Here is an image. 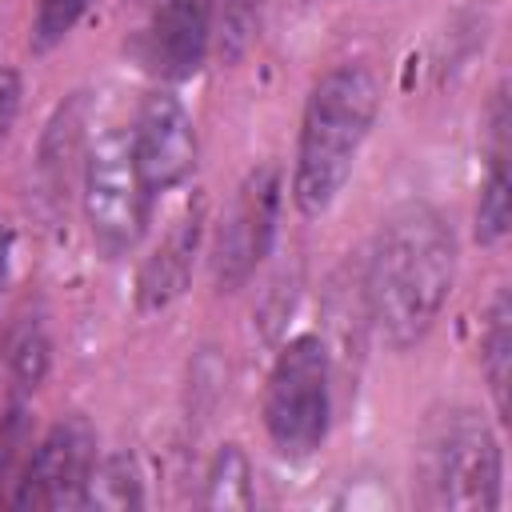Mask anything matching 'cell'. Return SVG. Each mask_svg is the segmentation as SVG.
<instances>
[{
	"instance_id": "cell-8",
	"label": "cell",
	"mask_w": 512,
	"mask_h": 512,
	"mask_svg": "<svg viewBox=\"0 0 512 512\" xmlns=\"http://www.w3.org/2000/svg\"><path fill=\"white\" fill-rule=\"evenodd\" d=\"M132 160L152 196L176 192L196 168V124L172 88H152L140 96L128 128Z\"/></svg>"
},
{
	"instance_id": "cell-19",
	"label": "cell",
	"mask_w": 512,
	"mask_h": 512,
	"mask_svg": "<svg viewBox=\"0 0 512 512\" xmlns=\"http://www.w3.org/2000/svg\"><path fill=\"white\" fill-rule=\"evenodd\" d=\"M92 4H96V0H36L32 24H28V48H32L36 56L60 48V44L72 36V28L88 16Z\"/></svg>"
},
{
	"instance_id": "cell-18",
	"label": "cell",
	"mask_w": 512,
	"mask_h": 512,
	"mask_svg": "<svg viewBox=\"0 0 512 512\" xmlns=\"http://www.w3.org/2000/svg\"><path fill=\"white\" fill-rule=\"evenodd\" d=\"M32 448V416H28V400L12 396L4 416H0V504H8L12 484L24 468V456Z\"/></svg>"
},
{
	"instance_id": "cell-11",
	"label": "cell",
	"mask_w": 512,
	"mask_h": 512,
	"mask_svg": "<svg viewBox=\"0 0 512 512\" xmlns=\"http://www.w3.org/2000/svg\"><path fill=\"white\" fill-rule=\"evenodd\" d=\"M508 92L504 84L492 92L488 104V128H484V180L476 196V216H472V236L488 248L508 236L512 224V180H508Z\"/></svg>"
},
{
	"instance_id": "cell-6",
	"label": "cell",
	"mask_w": 512,
	"mask_h": 512,
	"mask_svg": "<svg viewBox=\"0 0 512 512\" xmlns=\"http://www.w3.org/2000/svg\"><path fill=\"white\" fill-rule=\"evenodd\" d=\"M284 208V172L264 160L236 184L212 240V284L216 292H240L268 260Z\"/></svg>"
},
{
	"instance_id": "cell-15",
	"label": "cell",
	"mask_w": 512,
	"mask_h": 512,
	"mask_svg": "<svg viewBox=\"0 0 512 512\" xmlns=\"http://www.w3.org/2000/svg\"><path fill=\"white\" fill-rule=\"evenodd\" d=\"M144 472L132 452H104L96 456L84 488V508H104V512H128L144 508Z\"/></svg>"
},
{
	"instance_id": "cell-17",
	"label": "cell",
	"mask_w": 512,
	"mask_h": 512,
	"mask_svg": "<svg viewBox=\"0 0 512 512\" xmlns=\"http://www.w3.org/2000/svg\"><path fill=\"white\" fill-rule=\"evenodd\" d=\"M256 492H252V460L236 440H224L208 468H204V488H200V504L204 508H252Z\"/></svg>"
},
{
	"instance_id": "cell-4",
	"label": "cell",
	"mask_w": 512,
	"mask_h": 512,
	"mask_svg": "<svg viewBox=\"0 0 512 512\" xmlns=\"http://www.w3.org/2000/svg\"><path fill=\"white\" fill-rule=\"evenodd\" d=\"M332 376L336 360L320 332H300L280 344L264 396L260 420L264 436L288 464L312 460L332 432Z\"/></svg>"
},
{
	"instance_id": "cell-16",
	"label": "cell",
	"mask_w": 512,
	"mask_h": 512,
	"mask_svg": "<svg viewBox=\"0 0 512 512\" xmlns=\"http://www.w3.org/2000/svg\"><path fill=\"white\" fill-rule=\"evenodd\" d=\"M268 0H208V24H212V52L224 64H240L264 28Z\"/></svg>"
},
{
	"instance_id": "cell-1",
	"label": "cell",
	"mask_w": 512,
	"mask_h": 512,
	"mask_svg": "<svg viewBox=\"0 0 512 512\" xmlns=\"http://www.w3.org/2000/svg\"><path fill=\"white\" fill-rule=\"evenodd\" d=\"M456 264V236L428 200H404L380 220L360 268V292L368 324L392 352L416 348L436 328L456 284Z\"/></svg>"
},
{
	"instance_id": "cell-3",
	"label": "cell",
	"mask_w": 512,
	"mask_h": 512,
	"mask_svg": "<svg viewBox=\"0 0 512 512\" xmlns=\"http://www.w3.org/2000/svg\"><path fill=\"white\" fill-rule=\"evenodd\" d=\"M416 504L432 512H492L504 504V448L472 408H452L420 440Z\"/></svg>"
},
{
	"instance_id": "cell-10",
	"label": "cell",
	"mask_w": 512,
	"mask_h": 512,
	"mask_svg": "<svg viewBox=\"0 0 512 512\" xmlns=\"http://www.w3.org/2000/svg\"><path fill=\"white\" fill-rule=\"evenodd\" d=\"M204 244V200H192L172 228L164 232V240L144 256L140 272H136V312H164L168 304H176L188 284H192V268Z\"/></svg>"
},
{
	"instance_id": "cell-7",
	"label": "cell",
	"mask_w": 512,
	"mask_h": 512,
	"mask_svg": "<svg viewBox=\"0 0 512 512\" xmlns=\"http://www.w3.org/2000/svg\"><path fill=\"white\" fill-rule=\"evenodd\" d=\"M96 428L88 416H60L24 456V468L12 484L8 508L20 512H60L84 508L88 472L96 464Z\"/></svg>"
},
{
	"instance_id": "cell-21",
	"label": "cell",
	"mask_w": 512,
	"mask_h": 512,
	"mask_svg": "<svg viewBox=\"0 0 512 512\" xmlns=\"http://www.w3.org/2000/svg\"><path fill=\"white\" fill-rule=\"evenodd\" d=\"M8 272H12V228H8V224H0V296H4Z\"/></svg>"
},
{
	"instance_id": "cell-14",
	"label": "cell",
	"mask_w": 512,
	"mask_h": 512,
	"mask_svg": "<svg viewBox=\"0 0 512 512\" xmlns=\"http://www.w3.org/2000/svg\"><path fill=\"white\" fill-rule=\"evenodd\" d=\"M52 364V340H48V324L40 312H24L16 316V324L4 336V368L12 380V396H32Z\"/></svg>"
},
{
	"instance_id": "cell-2",
	"label": "cell",
	"mask_w": 512,
	"mask_h": 512,
	"mask_svg": "<svg viewBox=\"0 0 512 512\" xmlns=\"http://www.w3.org/2000/svg\"><path fill=\"white\" fill-rule=\"evenodd\" d=\"M380 116V80L364 60L332 64L308 92L288 192L304 220H320L344 192Z\"/></svg>"
},
{
	"instance_id": "cell-13",
	"label": "cell",
	"mask_w": 512,
	"mask_h": 512,
	"mask_svg": "<svg viewBox=\"0 0 512 512\" xmlns=\"http://www.w3.org/2000/svg\"><path fill=\"white\" fill-rule=\"evenodd\" d=\"M480 376L488 384L496 420H508V388H512V296L508 288H496L484 328H480Z\"/></svg>"
},
{
	"instance_id": "cell-20",
	"label": "cell",
	"mask_w": 512,
	"mask_h": 512,
	"mask_svg": "<svg viewBox=\"0 0 512 512\" xmlns=\"http://www.w3.org/2000/svg\"><path fill=\"white\" fill-rule=\"evenodd\" d=\"M20 96H24L20 76L12 68H0V144H4V136L12 132V124L20 116Z\"/></svg>"
},
{
	"instance_id": "cell-5",
	"label": "cell",
	"mask_w": 512,
	"mask_h": 512,
	"mask_svg": "<svg viewBox=\"0 0 512 512\" xmlns=\"http://www.w3.org/2000/svg\"><path fill=\"white\" fill-rule=\"evenodd\" d=\"M152 192L140 180V168L132 160L128 132L104 128L88 148L80 164V208L88 236L104 260L128 256L152 216Z\"/></svg>"
},
{
	"instance_id": "cell-9",
	"label": "cell",
	"mask_w": 512,
	"mask_h": 512,
	"mask_svg": "<svg viewBox=\"0 0 512 512\" xmlns=\"http://www.w3.org/2000/svg\"><path fill=\"white\" fill-rule=\"evenodd\" d=\"M132 52L140 68L160 84L192 80L212 56L208 0H160L148 24L136 32Z\"/></svg>"
},
{
	"instance_id": "cell-12",
	"label": "cell",
	"mask_w": 512,
	"mask_h": 512,
	"mask_svg": "<svg viewBox=\"0 0 512 512\" xmlns=\"http://www.w3.org/2000/svg\"><path fill=\"white\" fill-rule=\"evenodd\" d=\"M84 128H88V96L72 92L44 124L40 132V148H36V184L40 196L52 208H64L72 180L80 176L84 164Z\"/></svg>"
}]
</instances>
